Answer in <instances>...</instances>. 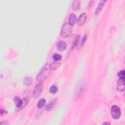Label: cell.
Here are the masks:
<instances>
[{"instance_id": "d6986e66", "label": "cell", "mask_w": 125, "mask_h": 125, "mask_svg": "<svg viewBox=\"0 0 125 125\" xmlns=\"http://www.w3.org/2000/svg\"><path fill=\"white\" fill-rule=\"evenodd\" d=\"M60 65H61L60 62H53V63H52V64L51 65L52 69H53V70L56 69L58 68L59 67V66H60Z\"/></svg>"}, {"instance_id": "6da1fadb", "label": "cell", "mask_w": 125, "mask_h": 125, "mask_svg": "<svg viewBox=\"0 0 125 125\" xmlns=\"http://www.w3.org/2000/svg\"><path fill=\"white\" fill-rule=\"evenodd\" d=\"M51 66L50 64H46L41 69L37 76V80L41 82L44 81L49 77L51 71Z\"/></svg>"}, {"instance_id": "9a60e30c", "label": "cell", "mask_w": 125, "mask_h": 125, "mask_svg": "<svg viewBox=\"0 0 125 125\" xmlns=\"http://www.w3.org/2000/svg\"><path fill=\"white\" fill-rule=\"evenodd\" d=\"M79 39H80V36H77L75 39L74 40V41L72 43V46H71V50H72L74 49L75 48H76V46L77 45L78 43H79Z\"/></svg>"}, {"instance_id": "44dd1931", "label": "cell", "mask_w": 125, "mask_h": 125, "mask_svg": "<svg viewBox=\"0 0 125 125\" xmlns=\"http://www.w3.org/2000/svg\"><path fill=\"white\" fill-rule=\"evenodd\" d=\"M118 75L119 77L120 78V79H125V70H123L120 71L118 73Z\"/></svg>"}, {"instance_id": "7a4b0ae2", "label": "cell", "mask_w": 125, "mask_h": 125, "mask_svg": "<svg viewBox=\"0 0 125 125\" xmlns=\"http://www.w3.org/2000/svg\"><path fill=\"white\" fill-rule=\"evenodd\" d=\"M72 32V26L70 25L68 23H65L62 27L61 35L63 38H67L70 36Z\"/></svg>"}, {"instance_id": "7c38bea8", "label": "cell", "mask_w": 125, "mask_h": 125, "mask_svg": "<svg viewBox=\"0 0 125 125\" xmlns=\"http://www.w3.org/2000/svg\"><path fill=\"white\" fill-rule=\"evenodd\" d=\"M14 102L16 106L19 109L22 105V100H21L19 97H15L14 99Z\"/></svg>"}, {"instance_id": "ba28073f", "label": "cell", "mask_w": 125, "mask_h": 125, "mask_svg": "<svg viewBox=\"0 0 125 125\" xmlns=\"http://www.w3.org/2000/svg\"><path fill=\"white\" fill-rule=\"evenodd\" d=\"M87 14L83 13L80 15L79 18L77 20V25L78 26H82L84 24L87 20Z\"/></svg>"}, {"instance_id": "52a82bcc", "label": "cell", "mask_w": 125, "mask_h": 125, "mask_svg": "<svg viewBox=\"0 0 125 125\" xmlns=\"http://www.w3.org/2000/svg\"><path fill=\"white\" fill-rule=\"evenodd\" d=\"M57 48L59 51H64L67 49V44L65 42L60 41L57 44Z\"/></svg>"}, {"instance_id": "5bb4252c", "label": "cell", "mask_w": 125, "mask_h": 125, "mask_svg": "<svg viewBox=\"0 0 125 125\" xmlns=\"http://www.w3.org/2000/svg\"><path fill=\"white\" fill-rule=\"evenodd\" d=\"M24 83L26 85V86H29L31 84H32L33 80L32 79V78L30 77H26L24 78Z\"/></svg>"}, {"instance_id": "ac0fdd59", "label": "cell", "mask_w": 125, "mask_h": 125, "mask_svg": "<svg viewBox=\"0 0 125 125\" xmlns=\"http://www.w3.org/2000/svg\"><path fill=\"white\" fill-rule=\"evenodd\" d=\"M28 101L27 99L25 98L22 99V105L21 108L19 109V110H21V109L25 107L26 106L28 105Z\"/></svg>"}, {"instance_id": "8992f818", "label": "cell", "mask_w": 125, "mask_h": 125, "mask_svg": "<svg viewBox=\"0 0 125 125\" xmlns=\"http://www.w3.org/2000/svg\"><path fill=\"white\" fill-rule=\"evenodd\" d=\"M125 79H120L116 84V89L118 91L122 92L125 90Z\"/></svg>"}, {"instance_id": "277c9868", "label": "cell", "mask_w": 125, "mask_h": 125, "mask_svg": "<svg viewBox=\"0 0 125 125\" xmlns=\"http://www.w3.org/2000/svg\"><path fill=\"white\" fill-rule=\"evenodd\" d=\"M43 88V85L42 82L39 83L35 87L33 92V96L35 99H37L40 96L42 91Z\"/></svg>"}, {"instance_id": "9c48e42d", "label": "cell", "mask_w": 125, "mask_h": 125, "mask_svg": "<svg viewBox=\"0 0 125 125\" xmlns=\"http://www.w3.org/2000/svg\"><path fill=\"white\" fill-rule=\"evenodd\" d=\"M77 22V16L74 13H71L69 15L68 19V23L71 26L74 25Z\"/></svg>"}, {"instance_id": "3957f363", "label": "cell", "mask_w": 125, "mask_h": 125, "mask_svg": "<svg viewBox=\"0 0 125 125\" xmlns=\"http://www.w3.org/2000/svg\"><path fill=\"white\" fill-rule=\"evenodd\" d=\"M121 114V109L119 106L116 105L113 106L111 108V115L115 119H119Z\"/></svg>"}, {"instance_id": "2e32d148", "label": "cell", "mask_w": 125, "mask_h": 125, "mask_svg": "<svg viewBox=\"0 0 125 125\" xmlns=\"http://www.w3.org/2000/svg\"><path fill=\"white\" fill-rule=\"evenodd\" d=\"M46 103V101L44 99H41L37 104V106L39 108H43L45 106Z\"/></svg>"}, {"instance_id": "7402d4cb", "label": "cell", "mask_w": 125, "mask_h": 125, "mask_svg": "<svg viewBox=\"0 0 125 125\" xmlns=\"http://www.w3.org/2000/svg\"><path fill=\"white\" fill-rule=\"evenodd\" d=\"M87 35H85L84 36V37L83 38L82 40V42H81V45L82 46H83L84 45L85 42H86V41H87Z\"/></svg>"}, {"instance_id": "ffe728a7", "label": "cell", "mask_w": 125, "mask_h": 125, "mask_svg": "<svg viewBox=\"0 0 125 125\" xmlns=\"http://www.w3.org/2000/svg\"><path fill=\"white\" fill-rule=\"evenodd\" d=\"M50 92L52 94H55L58 91V88L55 85H52L50 88Z\"/></svg>"}, {"instance_id": "603a6c76", "label": "cell", "mask_w": 125, "mask_h": 125, "mask_svg": "<svg viewBox=\"0 0 125 125\" xmlns=\"http://www.w3.org/2000/svg\"><path fill=\"white\" fill-rule=\"evenodd\" d=\"M7 112L5 110H3V109H1V115H2L3 114H4V113H7Z\"/></svg>"}, {"instance_id": "e0dca14e", "label": "cell", "mask_w": 125, "mask_h": 125, "mask_svg": "<svg viewBox=\"0 0 125 125\" xmlns=\"http://www.w3.org/2000/svg\"><path fill=\"white\" fill-rule=\"evenodd\" d=\"M53 59L55 62H59L62 59V56L59 54H54L52 56Z\"/></svg>"}, {"instance_id": "5b68a950", "label": "cell", "mask_w": 125, "mask_h": 125, "mask_svg": "<svg viewBox=\"0 0 125 125\" xmlns=\"http://www.w3.org/2000/svg\"><path fill=\"white\" fill-rule=\"evenodd\" d=\"M84 90V86L83 84H81L77 87V89L75 90V98H79L82 94Z\"/></svg>"}, {"instance_id": "8fae6325", "label": "cell", "mask_w": 125, "mask_h": 125, "mask_svg": "<svg viewBox=\"0 0 125 125\" xmlns=\"http://www.w3.org/2000/svg\"><path fill=\"white\" fill-rule=\"evenodd\" d=\"M57 103V99H54L51 102H50L48 105L46 106V110L48 111H50L55 106Z\"/></svg>"}, {"instance_id": "cb8c5ba5", "label": "cell", "mask_w": 125, "mask_h": 125, "mask_svg": "<svg viewBox=\"0 0 125 125\" xmlns=\"http://www.w3.org/2000/svg\"><path fill=\"white\" fill-rule=\"evenodd\" d=\"M8 123L7 122H6V121H5V122H2L1 123H0V125H8Z\"/></svg>"}, {"instance_id": "d4e9b609", "label": "cell", "mask_w": 125, "mask_h": 125, "mask_svg": "<svg viewBox=\"0 0 125 125\" xmlns=\"http://www.w3.org/2000/svg\"><path fill=\"white\" fill-rule=\"evenodd\" d=\"M103 125H111V123H109L108 122H106V123H103Z\"/></svg>"}, {"instance_id": "4fadbf2b", "label": "cell", "mask_w": 125, "mask_h": 125, "mask_svg": "<svg viewBox=\"0 0 125 125\" xmlns=\"http://www.w3.org/2000/svg\"><path fill=\"white\" fill-rule=\"evenodd\" d=\"M81 6V3L79 1H75L72 4V9L74 11L79 10Z\"/></svg>"}, {"instance_id": "30bf717a", "label": "cell", "mask_w": 125, "mask_h": 125, "mask_svg": "<svg viewBox=\"0 0 125 125\" xmlns=\"http://www.w3.org/2000/svg\"><path fill=\"white\" fill-rule=\"evenodd\" d=\"M106 2L107 1H101L100 2L99 6H98V7H97V8L96 9V10H95V14L96 15H98L100 14V13L103 9V7H104Z\"/></svg>"}]
</instances>
